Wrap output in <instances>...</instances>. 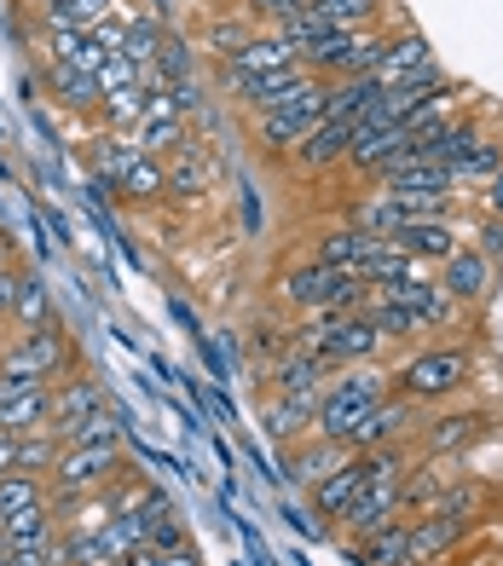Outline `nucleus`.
Returning <instances> with one entry per match:
<instances>
[{"label":"nucleus","instance_id":"nucleus-1","mask_svg":"<svg viewBox=\"0 0 503 566\" xmlns=\"http://www.w3.org/2000/svg\"><path fill=\"white\" fill-rule=\"evenodd\" d=\"M394 394V381L388 370H376V365H354V370H342L331 388H324L318 399V422H313V440L324 446H347V433H354L376 405H383Z\"/></svg>","mask_w":503,"mask_h":566},{"label":"nucleus","instance_id":"nucleus-2","mask_svg":"<svg viewBox=\"0 0 503 566\" xmlns=\"http://www.w3.org/2000/svg\"><path fill=\"white\" fill-rule=\"evenodd\" d=\"M394 394H406L417 405H446L458 399L469 381H474V353L469 347H417L411 358H399V365L388 370Z\"/></svg>","mask_w":503,"mask_h":566},{"label":"nucleus","instance_id":"nucleus-3","mask_svg":"<svg viewBox=\"0 0 503 566\" xmlns=\"http://www.w3.org/2000/svg\"><path fill=\"white\" fill-rule=\"evenodd\" d=\"M324 116H331V82H313L307 93H295L290 105H279V111H266V116L249 122V139H255L261 157H284L290 163V150L307 139Z\"/></svg>","mask_w":503,"mask_h":566},{"label":"nucleus","instance_id":"nucleus-4","mask_svg":"<svg viewBox=\"0 0 503 566\" xmlns=\"http://www.w3.org/2000/svg\"><path fill=\"white\" fill-rule=\"evenodd\" d=\"M497 433V410L492 405H458V410H434V417L417 422V457H440L458 462L469 457L481 440Z\"/></svg>","mask_w":503,"mask_h":566},{"label":"nucleus","instance_id":"nucleus-5","mask_svg":"<svg viewBox=\"0 0 503 566\" xmlns=\"http://www.w3.org/2000/svg\"><path fill=\"white\" fill-rule=\"evenodd\" d=\"M0 365L23 370V376H41V381H64L75 365V342L64 336L59 324H41V329H12V342L0 347Z\"/></svg>","mask_w":503,"mask_h":566},{"label":"nucleus","instance_id":"nucleus-6","mask_svg":"<svg viewBox=\"0 0 503 566\" xmlns=\"http://www.w3.org/2000/svg\"><path fill=\"white\" fill-rule=\"evenodd\" d=\"M122 474H128L122 469V446H64L46 485H53V497H93Z\"/></svg>","mask_w":503,"mask_h":566},{"label":"nucleus","instance_id":"nucleus-7","mask_svg":"<svg viewBox=\"0 0 503 566\" xmlns=\"http://www.w3.org/2000/svg\"><path fill=\"white\" fill-rule=\"evenodd\" d=\"M394 521H406V485H365V492L347 503V514L336 521V532H342V544L354 549V544H365L370 532H383V526H394Z\"/></svg>","mask_w":503,"mask_h":566},{"label":"nucleus","instance_id":"nucleus-8","mask_svg":"<svg viewBox=\"0 0 503 566\" xmlns=\"http://www.w3.org/2000/svg\"><path fill=\"white\" fill-rule=\"evenodd\" d=\"M290 64H301V53L284 41V30H261V35H249L238 53H226V59H214V82L226 87V82H249V75H266V70H290Z\"/></svg>","mask_w":503,"mask_h":566},{"label":"nucleus","instance_id":"nucleus-9","mask_svg":"<svg viewBox=\"0 0 503 566\" xmlns=\"http://www.w3.org/2000/svg\"><path fill=\"white\" fill-rule=\"evenodd\" d=\"M417 422H422V405L406 399V394H388L354 433H347L342 451H376V446H394V440H417Z\"/></svg>","mask_w":503,"mask_h":566},{"label":"nucleus","instance_id":"nucleus-10","mask_svg":"<svg viewBox=\"0 0 503 566\" xmlns=\"http://www.w3.org/2000/svg\"><path fill=\"white\" fill-rule=\"evenodd\" d=\"M313 82H318V75H313L307 64H290V70H266V75H249V82H226V93H232L238 105L249 111V122H255V116H266V111L290 105L295 93H307Z\"/></svg>","mask_w":503,"mask_h":566},{"label":"nucleus","instance_id":"nucleus-11","mask_svg":"<svg viewBox=\"0 0 503 566\" xmlns=\"http://www.w3.org/2000/svg\"><path fill=\"white\" fill-rule=\"evenodd\" d=\"M497 261H486L474 243H463L458 254H446L440 261V283H446V295L463 306V313H474V306H486L492 301V290H497Z\"/></svg>","mask_w":503,"mask_h":566},{"label":"nucleus","instance_id":"nucleus-12","mask_svg":"<svg viewBox=\"0 0 503 566\" xmlns=\"http://www.w3.org/2000/svg\"><path fill=\"white\" fill-rule=\"evenodd\" d=\"M411 139H406V127L399 122H388V116H370V122H359L354 127V145H347V174H359V179H376L383 174L399 150H406Z\"/></svg>","mask_w":503,"mask_h":566},{"label":"nucleus","instance_id":"nucleus-13","mask_svg":"<svg viewBox=\"0 0 503 566\" xmlns=\"http://www.w3.org/2000/svg\"><path fill=\"white\" fill-rule=\"evenodd\" d=\"M474 532L469 514H446V509H422L411 514V560L417 566H440L458 555V544Z\"/></svg>","mask_w":503,"mask_h":566},{"label":"nucleus","instance_id":"nucleus-14","mask_svg":"<svg viewBox=\"0 0 503 566\" xmlns=\"http://www.w3.org/2000/svg\"><path fill=\"white\" fill-rule=\"evenodd\" d=\"M347 145H354V122H342V116H324L307 139H301L295 150H290V168L301 174V179H313V174H331V168H342L347 163Z\"/></svg>","mask_w":503,"mask_h":566},{"label":"nucleus","instance_id":"nucleus-15","mask_svg":"<svg viewBox=\"0 0 503 566\" xmlns=\"http://www.w3.org/2000/svg\"><path fill=\"white\" fill-rule=\"evenodd\" d=\"M336 376H342V365L313 347H290L284 358H272V394H324Z\"/></svg>","mask_w":503,"mask_h":566},{"label":"nucleus","instance_id":"nucleus-16","mask_svg":"<svg viewBox=\"0 0 503 566\" xmlns=\"http://www.w3.org/2000/svg\"><path fill=\"white\" fill-rule=\"evenodd\" d=\"M324 353H331L342 370H354V365H376V358L388 353V342H383V329H376L370 306H359V313H342V318H336V329H331V347H324Z\"/></svg>","mask_w":503,"mask_h":566},{"label":"nucleus","instance_id":"nucleus-17","mask_svg":"<svg viewBox=\"0 0 503 566\" xmlns=\"http://www.w3.org/2000/svg\"><path fill=\"white\" fill-rule=\"evenodd\" d=\"M41 87L70 116H93L98 122V111H105V87H98V75L75 70V64H41Z\"/></svg>","mask_w":503,"mask_h":566},{"label":"nucleus","instance_id":"nucleus-18","mask_svg":"<svg viewBox=\"0 0 503 566\" xmlns=\"http://www.w3.org/2000/svg\"><path fill=\"white\" fill-rule=\"evenodd\" d=\"M388 243H399L411 261H446V254H458L469 238H463L458 220H411V226H399Z\"/></svg>","mask_w":503,"mask_h":566},{"label":"nucleus","instance_id":"nucleus-19","mask_svg":"<svg viewBox=\"0 0 503 566\" xmlns=\"http://www.w3.org/2000/svg\"><path fill=\"white\" fill-rule=\"evenodd\" d=\"M318 399H324V394H272V405H266V433H272L279 446H301V440H313Z\"/></svg>","mask_w":503,"mask_h":566},{"label":"nucleus","instance_id":"nucleus-20","mask_svg":"<svg viewBox=\"0 0 503 566\" xmlns=\"http://www.w3.org/2000/svg\"><path fill=\"white\" fill-rule=\"evenodd\" d=\"M383 249V238H370V231H359V226H331V231H318V243H313V254L324 266H336V272H365V261Z\"/></svg>","mask_w":503,"mask_h":566},{"label":"nucleus","instance_id":"nucleus-21","mask_svg":"<svg viewBox=\"0 0 503 566\" xmlns=\"http://www.w3.org/2000/svg\"><path fill=\"white\" fill-rule=\"evenodd\" d=\"M365 492V469H359V457L354 451H347L342 462H336V469L331 474H324V480H313V514H324V521H342V514H347V503H354Z\"/></svg>","mask_w":503,"mask_h":566},{"label":"nucleus","instance_id":"nucleus-22","mask_svg":"<svg viewBox=\"0 0 503 566\" xmlns=\"http://www.w3.org/2000/svg\"><path fill=\"white\" fill-rule=\"evenodd\" d=\"M0 537H7L12 549H41V544H59V537H64V521H59L53 497H46V503H30V509H18V514H7V521H0Z\"/></svg>","mask_w":503,"mask_h":566},{"label":"nucleus","instance_id":"nucleus-23","mask_svg":"<svg viewBox=\"0 0 503 566\" xmlns=\"http://www.w3.org/2000/svg\"><path fill=\"white\" fill-rule=\"evenodd\" d=\"M347 226H359V231H370V238L388 243L399 226H411V209H406L394 191H376V186H370L359 202H347Z\"/></svg>","mask_w":503,"mask_h":566},{"label":"nucleus","instance_id":"nucleus-24","mask_svg":"<svg viewBox=\"0 0 503 566\" xmlns=\"http://www.w3.org/2000/svg\"><path fill=\"white\" fill-rule=\"evenodd\" d=\"M451 480H458V469L451 462H440V457H417L411 469H406V514H422V509H434L446 492H451Z\"/></svg>","mask_w":503,"mask_h":566},{"label":"nucleus","instance_id":"nucleus-25","mask_svg":"<svg viewBox=\"0 0 503 566\" xmlns=\"http://www.w3.org/2000/svg\"><path fill=\"white\" fill-rule=\"evenodd\" d=\"M383 82L376 75H347V82H331V116L342 122H370V116H383Z\"/></svg>","mask_w":503,"mask_h":566},{"label":"nucleus","instance_id":"nucleus-26","mask_svg":"<svg viewBox=\"0 0 503 566\" xmlns=\"http://www.w3.org/2000/svg\"><path fill=\"white\" fill-rule=\"evenodd\" d=\"M59 422V399H53V388H35V394H18V399H7L0 405V428L7 433H46Z\"/></svg>","mask_w":503,"mask_h":566},{"label":"nucleus","instance_id":"nucleus-27","mask_svg":"<svg viewBox=\"0 0 503 566\" xmlns=\"http://www.w3.org/2000/svg\"><path fill=\"white\" fill-rule=\"evenodd\" d=\"M429 64H434L429 41H422L417 30H399L394 46H388V59H383V70H376V82H383V93H394L399 82H411V75H417V70H429Z\"/></svg>","mask_w":503,"mask_h":566},{"label":"nucleus","instance_id":"nucleus-28","mask_svg":"<svg viewBox=\"0 0 503 566\" xmlns=\"http://www.w3.org/2000/svg\"><path fill=\"white\" fill-rule=\"evenodd\" d=\"M139 157H145V150H139V139H134V134H111V127H98V139H93V168H98V186H111V191H116Z\"/></svg>","mask_w":503,"mask_h":566},{"label":"nucleus","instance_id":"nucleus-29","mask_svg":"<svg viewBox=\"0 0 503 566\" xmlns=\"http://www.w3.org/2000/svg\"><path fill=\"white\" fill-rule=\"evenodd\" d=\"M347 555H354L359 566H417L411 560V521H394L383 532H370L365 544H354Z\"/></svg>","mask_w":503,"mask_h":566},{"label":"nucleus","instance_id":"nucleus-30","mask_svg":"<svg viewBox=\"0 0 503 566\" xmlns=\"http://www.w3.org/2000/svg\"><path fill=\"white\" fill-rule=\"evenodd\" d=\"M53 399H59V422H70V417H87V410H105V405H111L105 381L87 376V370H70L64 381H53Z\"/></svg>","mask_w":503,"mask_h":566},{"label":"nucleus","instance_id":"nucleus-31","mask_svg":"<svg viewBox=\"0 0 503 566\" xmlns=\"http://www.w3.org/2000/svg\"><path fill=\"white\" fill-rule=\"evenodd\" d=\"M150 116V87L134 82V87H116L105 93V111H98V127H111V134H139V122Z\"/></svg>","mask_w":503,"mask_h":566},{"label":"nucleus","instance_id":"nucleus-32","mask_svg":"<svg viewBox=\"0 0 503 566\" xmlns=\"http://www.w3.org/2000/svg\"><path fill=\"white\" fill-rule=\"evenodd\" d=\"M64 446H122V417L105 405V410H87V417H70V422H53Z\"/></svg>","mask_w":503,"mask_h":566},{"label":"nucleus","instance_id":"nucleus-33","mask_svg":"<svg viewBox=\"0 0 503 566\" xmlns=\"http://www.w3.org/2000/svg\"><path fill=\"white\" fill-rule=\"evenodd\" d=\"M53 318V295H46L41 272H18V301H12V329H41Z\"/></svg>","mask_w":503,"mask_h":566},{"label":"nucleus","instance_id":"nucleus-34","mask_svg":"<svg viewBox=\"0 0 503 566\" xmlns=\"http://www.w3.org/2000/svg\"><path fill=\"white\" fill-rule=\"evenodd\" d=\"M249 35H261V30H255V18H249L243 7H238L232 18H226V12H209V23H203V46H209L214 59L238 53V46H243Z\"/></svg>","mask_w":503,"mask_h":566},{"label":"nucleus","instance_id":"nucleus-35","mask_svg":"<svg viewBox=\"0 0 503 566\" xmlns=\"http://www.w3.org/2000/svg\"><path fill=\"white\" fill-rule=\"evenodd\" d=\"M370 318H376V329H383V342H388V347H399V342H417V336H422V318L411 313L406 301L370 295Z\"/></svg>","mask_w":503,"mask_h":566},{"label":"nucleus","instance_id":"nucleus-36","mask_svg":"<svg viewBox=\"0 0 503 566\" xmlns=\"http://www.w3.org/2000/svg\"><path fill=\"white\" fill-rule=\"evenodd\" d=\"M497 168H503V145L492 134H481V139L469 145L463 163H451V179H458V191H469V186H486Z\"/></svg>","mask_w":503,"mask_h":566},{"label":"nucleus","instance_id":"nucleus-37","mask_svg":"<svg viewBox=\"0 0 503 566\" xmlns=\"http://www.w3.org/2000/svg\"><path fill=\"white\" fill-rule=\"evenodd\" d=\"M116 191L128 197V202H163V197H168V163H157V157H139Z\"/></svg>","mask_w":503,"mask_h":566},{"label":"nucleus","instance_id":"nucleus-38","mask_svg":"<svg viewBox=\"0 0 503 566\" xmlns=\"http://www.w3.org/2000/svg\"><path fill=\"white\" fill-rule=\"evenodd\" d=\"M53 497V485H46V474H0V521L30 503H46Z\"/></svg>","mask_w":503,"mask_h":566},{"label":"nucleus","instance_id":"nucleus-39","mask_svg":"<svg viewBox=\"0 0 503 566\" xmlns=\"http://www.w3.org/2000/svg\"><path fill=\"white\" fill-rule=\"evenodd\" d=\"M59 451H64L59 428H46V433H23V440H18V474H53Z\"/></svg>","mask_w":503,"mask_h":566},{"label":"nucleus","instance_id":"nucleus-40","mask_svg":"<svg viewBox=\"0 0 503 566\" xmlns=\"http://www.w3.org/2000/svg\"><path fill=\"white\" fill-rule=\"evenodd\" d=\"M243 12L255 18V30H290L307 12V0H243Z\"/></svg>","mask_w":503,"mask_h":566},{"label":"nucleus","instance_id":"nucleus-41","mask_svg":"<svg viewBox=\"0 0 503 566\" xmlns=\"http://www.w3.org/2000/svg\"><path fill=\"white\" fill-rule=\"evenodd\" d=\"M474 249H481L486 261H497V254H503V220L481 214V226H474Z\"/></svg>","mask_w":503,"mask_h":566},{"label":"nucleus","instance_id":"nucleus-42","mask_svg":"<svg viewBox=\"0 0 503 566\" xmlns=\"http://www.w3.org/2000/svg\"><path fill=\"white\" fill-rule=\"evenodd\" d=\"M481 214H492V220H503V168L486 179V197H481Z\"/></svg>","mask_w":503,"mask_h":566},{"label":"nucleus","instance_id":"nucleus-43","mask_svg":"<svg viewBox=\"0 0 503 566\" xmlns=\"http://www.w3.org/2000/svg\"><path fill=\"white\" fill-rule=\"evenodd\" d=\"M0 474H18V433L0 428Z\"/></svg>","mask_w":503,"mask_h":566},{"label":"nucleus","instance_id":"nucleus-44","mask_svg":"<svg viewBox=\"0 0 503 566\" xmlns=\"http://www.w3.org/2000/svg\"><path fill=\"white\" fill-rule=\"evenodd\" d=\"M122 566H168V560H163V549H157V544H139V549H134L128 560H122Z\"/></svg>","mask_w":503,"mask_h":566},{"label":"nucleus","instance_id":"nucleus-45","mask_svg":"<svg viewBox=\"0 0 503 566\" xmlns=\"http://www.w3.org/2000/svg\"><path fill=\"white\" fill-rule=\"evenodd\" d=\"M163 560H168V566H197V555H191V544H180V549H163Z\"/></svg>","mask_w":503,"mask_h":566},{"label":"nucleus","instance_id":"nucleus-46","mask_svg":"<svg viewBox=\"0 0 503 566\" xmlns=\"http://www.w3.org/2000/svg\"><path fill=\"white\" fill-rule=\"evenodd\" d=\"M0 566H18V555H12V544L0 537Z\"/></svg>","mask_w":503,"mask_h":566},{"label":"nucleus","instance_id":"nucleus-47","mask_svg":"<svg viewBox=\"0 0 503 566\" xmlns=\"http://www.w3.org/2000/svg\"><path fill=\"white\" fill-rule=\"evenodd\" d=\"M18 7H23V12H35V7H41V0H18Z\"/></svg>","mask_w":503,"mask_h":566},{"label":"nucleus","instance_id":"nucleus-48","mask_svg":"<svg viewBox=\"0 0 503 566\" xmlns=\"http://www.w3.org/2000/svg\"><path fill=\"white\" fill-rule=\"evenodd\" d=\"M0 347H7V336H0Z\"/></svg>","mask_w":503,"mask_h":566},{"label":"nucleus","instance_id":"nucleus-49","mask_svg":"<svg viewBox=\"0 0 503 566\" xmlns=\"http://www.w3.org/2000/svg\"><path fill=\"white\" fill-rule=\"evenodd\" d=\"M238 7H243V0H238Z\"/></svg>","mask_w":503,"mask_h":566},{"label":"nucleus","instance_id":"nucleus-50","mask_svg":"<svg viewBox=\"0 0 503 566\" xmlns=\"http://www.w3.org/2000/svg\"><path fill=\"white\" fill-rule=\"evenodd\" d=\"M440 566H446V560H440Z\"/></svg>","mask_w":503,"mask_h":566}]
</instances>
